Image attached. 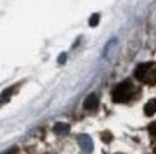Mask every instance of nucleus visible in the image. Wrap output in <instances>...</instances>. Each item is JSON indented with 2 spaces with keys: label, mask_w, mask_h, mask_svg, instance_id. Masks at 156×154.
Here are the masks:
<instances>
[{
  "label": "nucleus",
  "mask_w": 156,
  "mask_h": 154,
  "mask_svg": "<svg viewBox=\"0 0 156 154\" xmlns=\"http://www.w3.org/2000/svg\"><path fill=\"white\" fill-rule=\"evenodd\" d=\"M98 104H99L98 96H96V94H90V96L86 97L85 103H83V107H85L86 110H95V108L98 107Z\"/></svg>",
  "instance_id": "nucleus-3"
},
{
  "label": "nucleus",
  "mask_w": 156,
  "mask_h": 154,
  "mask_svg": "<svg viewBox=\"0 0 156 154\" xmlns=\"http://www.w3.org/2000/svg\"><path fill=\"white\" fill-rule=\"evenodd\" d=\"M12 91H13V89H7V90H6L5 93H3L2 96H0V103H5L6 100L9 98L10 94H12Z\"/></svg>",
  "instance_id": "nucleus-8"
},
{
  "label": "nucleus",
  "mask_w": 156,
  "mask_h": 154,
  "mask_svg": "<svg viewBox=\"0 0 156 154\" xmlns=\"http://www.w3.org/2000/svg\"><path fill=\"white\" fill-rule=\"evenodd\" d=\"M130 93H132V83L129 80H125L122 83H119L113 90V100L115 101H126L129 97H130Z\"/></svg>",
  "instance_id": "nucleus-1"
},
{
  "label": "nucleus",
  "mask_w": 156,
  "mask_h": 154,
  "mask_svg": "<svg viewBox=\"0 0 156 154\" xmlns=\"http://www.w3.org/2000/svg\"><path fill=\"white\" fill-rule=\"evenodd\" d=\"M80 144L86 151H90V150H92V141H90V139L87 135H82L80 137Z\"/></svg>",
  "instance_id": "nucleus-6"
},
{
  "label": "nucleus",
  "mask_w": 156,
  "mask_h": 154,
  "mask_svg": "<svg viewBox=\"0 0 156 154\" xmlns=\"http://www.w3.org/2000/svg\"><path fill=\"white\" fill-rule=\"evenodd\" d=\"M135 77L140 81L149 83L153 77V64H139L135 70Z\"/></svg>",
  "instance_id": "nucleus-2"
},
{
  "label": "nucleus",
  "mask_w": 156,
  "mask_h": 154,
  "mask_svg": "<svg viewBox=\"0 0 156 154\" xmlns=\"http://www.w3.org/2000/svg\"><path fill=\"white\" fill-rule=\"evenodd\" d=\"M65 60H66V54H62V56L59 57V63H60V64H63V63H65Z\"/></svg>",
  "instance_id": "nucleus-10"
},
{
  "label": "nucleus",
  "mask_w": 156,
  "mask_h": 154,
  "mask_svg": "<svg viewBox=\"0 0 156 154\" xmlns=\"http://www.w3.org/2000/svg\"><path fill=\"white\" fill-rule=\"evenodd\" d=\"M99 19H100L99 14H93V16L90 17V20H89V26H92V27L98 26V24H99Z\"/></svg>",
  "instance_id": "nucleus-7"
},
{
  "label": "nucleus",
  "mask_w": 156,
  "mask_h": 154,
  "mask_svg": "<svg viewBox=\"0 0 156 154\" xmlns=\"http://www.w3.org/2000/svg\"><path fill=\"white\" fill-rule=\"evenodd\" d=\"M155 113H156V98H153V100L146 103V106H145V114L146 116H152Z\"/></svg>",
  "instance_id": "nucleus-4"
},
{
  "label": "nucleus",
  "mask_w": 156,
  "mask_h": 154,
  "mask_svg": "<svg viewBox=\"0 0 156 154\" xmlns=\"http://www.w3.org/2000/svg\"><path fill=\"white\" fill-rule=\"evenodd\" d=\"M151 131L152 133H156V124H153V126L151 127Z\"/></svg>",
  "instance_id": "nucleus-11"
},
{
  "label": "nucleus",
  "mask_w": 156,
  "mask_h": 154,
  "mask_svg": "<svg viewBox=\"0 0 156 154\" xmlns=\"http://www.w3.org/2000/svg\"><path fill=\"white\" fill-rule=\"evenodd\" d=\"M3 154H17V147H12V149H9L7 151H5Z\"/></svg>",
  "instance_id": "nucleus-9"
},
{
  "label": "nucleus",
  "mask_w": 156,
  "mask_h": 154,
  "mask_svg": "<svg viewBox=\"0 0 156 154\" xmlns=\"http://www.w3.org/2000/svg\"><path fill=\"white\" fill-rule=\"evenodd\" d=\"M53 130H55V133H57V134H65V133L69 131V126H67L66 123H57Z\"/></svg>",
  "instance_id": "nucleus-5"
}]
</instances>
